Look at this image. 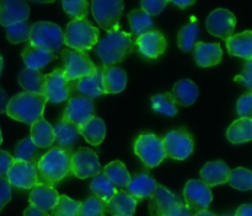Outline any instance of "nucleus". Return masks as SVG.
<instances>
[{
  "label": "nucleus",
  "instance_id": "1",
  "mask_svg": "<svg viewBox=\"0 0 252 216\" xmlns=\"http://www.w3.org/2000/svg\"><path fill=\"white\" fill-rule=\"evenodd\" d=\"M71 152L53 146L37 163L39 183L53 187L71 173Z\"/></svg>",
  "mask_w": 252,
  "mask_h": 216
},
{
  "label": "nucleus",
  "instance_id": "2",
  "mask_svg": "<svg viewBox=\"0 0 252 216\" xmlns=\"http://www.w3.org/2000/svg\"><path fill=\"white\" fill-rule=\"evenodd\" d=\"M134 48V41L130 33L125 31L108 32L96 44V54L103 66L115 65L127 58Z\"/></svg>",
  "mask_w": 252,
  "mask_h": 216
},
{
  "label": "nucleus",
  "instance_id": "3",
  "mask_svg": "<svg viewBox=\"0 0 252 216\" xmlns=\"http://www.w3.org/2000/svg\"><path fill=\"white\" fill-rule=\"evenodd\" d=\"M47 100L44 95L24 91L10 98L6 106V114L17 122L33 124L37 119L43 117Z\"/></svg>",
  "mask_w": 252,
  "mask_h": 216
},
{
  "label": "nucleus",
  "instance_id": "4",
  "mask_svg": "<svg viewBox=\"0 0 252 216\" xmlns=\"http://www.w3.org/2000/svg\"><path fill=\"white\" fill-rule=\"evenodd\" d=\"M64 33V43L71 49L80 52L90 51L100 41V31L86 19L73 20L68 24Z\"/></svg>",
  "mask_w": 252,
  "mask_h": 216
},
{
  "label": "nucleus",
  "instance_id": "5",
  "mask_svg": "<svg viewBox=\"0 0 252 216\" xmlns=\"http://www.w3.org/2000/svg\"><path fill=\"white\" fill-rule=\"evenodd\" d=\"M134 152L148 168L158 167L166 157L162 139L153 133H143L137 137Z\"/></svg>",
  "mask_w": 252,
  "mask_h": 216
},
{
  "label": "nucleus",
  "instance_id": "6",
  "mask_svg": "<svg viewBox=\"0 0 252 216\" xmlns=\"http://www.w3.org/2000/svg\"><path fill=\"white\" fill-rule=\"evenodd\" d=\"M29 43L53 53L61 49L62 44L64 43V33L57 24L38 21L31 26Z\"/></svg>",
  "mask_w": 252,
  "mask_h": 216
},
{
  "label": "nucleus",
  "instance_id": "7",
  "mask_svg": "<svg viewBox=\"0 0 252 216\" xmlns=\"http://www.w3.org/2000/svg\"><path fill=\"white\" fill-rule=\"evenodd\" d=\"M76 90V80L70 81L66 78L63 68L54 69L46 75L44 97L51 103H59L69 101Z\"/></svg>",
  "mask_w": 252,
  "mask_h": 216
},
{
  "label": "nucleus",
  "instance_id": "8",
  "mask_svg": "<svg viewBox=\"0 0 252 216\" xmlns=\"http://www.w3.org/2000/svg\"><path fill=\"white\" fill-rule=\"evenodd\" d=\"M91 12L101 28L107 32L118 31L123 12V0H93Z\"/></svg>",
  "mask_w": 252,
  "mask_h": 216
},
{
  "label": "nucleus",
  "instance_id": "9",
  "mask_svg": "<svg viewBox=\"0 0 252 216\" xmlns=\"http://www.w3.org/2000/svg\"><path fill=\"white\" fill-rule=\"evenodd\" d=\"M165 155L172 160H186L194 150L193 135L185 128L167 133L162 139Z\"/></svg>",
  "mask_w": 252,
  "mask_h": 216
},
{
  "label": "nucleus",
  "instance_id": "10",
  "mask_svg": "<svg viewBox=\"0 0 252 216\" xmlns=\"http://www.w3.org/2000/svg\"><path fill=\"white\" fill-rule=\"evenodd\" d=\"M61 59L63 61V70L70 81L79 80L95 70L96 65L91 61L85 52L65 48L61 52Z\"/></svg>",
  "mask_w": 252,
  "mask_h": 216
},
{
  "label": "nucleus",
  "instance_id": "11",
  "mask_svg": "<svg viewBox=\"0 0 252 216\" xmlns=\"http://www.w3.org/2000/svg\"><path fill=\"white\" fill-rule=\"evenodd\" d=\"M102 167L98 155L88 147H80L71 155V174L80 179L90 178L101 173Z\"/></svg>",
  "mask_w": 252,
  "mask_h": 216
},
{
  "label": "nucleus",
  "instance_id": "12",
  "mask_svg": "<svg viewBox=\"0 0 252 216\" xmlns=\"http://www.w3.org/2000/svg\"><path fill=\"white\" fill-rule=\"evenodd\" d=\"M184 199L185 205L193 214L201 210H207L213 199L211 187L203 181L191 179L185 184Z\"/></svg>",
  "mask_w": 252,
  "mask_h": 216
},
{
  "label": "nucleus",
  "instance_id": "13",
  "mask_svg": "<svg viewBox=\"0 0 252 216\" xmlns=\"http://www.w3.org/2000/svg\"><path fill=\"white\" fill-rule=\"evenodd\" d=\"M184 204V201L172 194L169 189L161 184H158V188L149 198L150 216H172Z\"/></svg>",
  "mask_w": 252,
  "mask_h": 216
},
{
  "label": "nucleus",
  "instance_id": "14",
  "mask_svg": "<svg viewBox=\"0 0 252 216\" xmlns=\"http://www.w3.org/2000/svg\"><path fill=\"white\" fill-rule=\"evenodd\" d=\"M6 178L9 183L16 188L32 189L39 183L37 164L21 160H14V163L7 172Z\"/></svg>",
  "mask_w": 252,
  "mask_h": 216
},
{
  "label": "nucleus",
  "instance_id": "15",
  "mask_svg": "<svg viewBox=\"0 0 252 216\" xmlns=\"http://www.w3.org/2000/svg\"><path fill=\"white\" fill-rule=\"evenodd\" d=\"M207 31L212 36L219 37L221 39H229L234 36L236 26V17L230 10L216 9L207 17Z\"/></svg>",
  "mask_w": 252,
  "mask_h": 216
},
{
  "label": "nucleus",
  "instance_id": "16",
  "mask_svg": "<svg viewBox=\"0 0 252 216\" xmlns=\"http://www.w3.org/2000/svg\"><path fill=\"white\" fill-rule=\"evenodd\" d=\"M94 115H95L94 101L84 96H75L69 100L61 118L66 122H70L76 127H80L89 119H91Z\"/></svg>",
  "mask_w": 252,
  "mask_h": 216
},
{
  "label": "nucleus",
  "instance_id": "17",
  "mask_svg": "<svg viewBox=\"0 0 252 216\" xmlns=\"http://www.w3.org/2000/svg\"><path fill=\"white\" fill-rule=\"evenodd\" d=\"M135 46L143 56L154 60V59L160 58L165 53L167 42L161 32L158 29H152V31L138 37L135 41Z\"/></svg>",
  "mask_w": 252,
  "mask_h": 216
},
{
  "label": "nucleus",
  "instance_id": "18",
  "mask_svg": "<svg viewBox=\"0 0 252 216\" xmlns=\"http://www.w3.org/2000/svg\"><path fill=\"white\" fill-rule=\"evenodd\" d=\"M29 15L30 7L26 0H0V24L2 26L26 21Z\"/></svg>",
  "mask_w": 252,
  "mask_h": 216
},
{
  "label": "nucleus",
  "instance_id": "19",
  "mask_svg": "<svg viewBox=\"0 0 252 216\" xmlns=\"http://www.w3.org/2000/svg\"><path fill=\"white\" fill-rule=\"evenodd\" d=\"M54 129V142L59 149L66 150V151L73 154L76 144L79 141V130L78 127L71 124L70 122H66L64 119H59L53 127Z\"/></svg>",
  "mask_w": 252,
  "mask_h": 216
},
{
  "label": "nucleus",
  "instance_id": "20",
  "mask_svg": "<svg viewBox=\"0 0 252 216\" xmlns=\"http://www.w3.org/2000/svg\"><path fill=\"white\" fill-rule=\"evenodd\" d=\"M76 91L88 98H97L105 95L102 83V66H96L89 75L76 80Z\"/></svg>",
  "mask_w": 252,
  "mask_h": 216
},
{
  "label": "nucleus",
  "instance_id": "21",
  "mask_svg": "<svg viewBox=\"0 0 252 216\" xmlns=\"http://www.w3.org/2000/svg\"><path fill=\"white\" fill-rule=\"evenodd\" d=\"M126 188L129 195L139 201L143 199H149L158 188V183L149 173L139 172L130 178L129 184Z\"/></svg>",
  "mask_w": 252,
  "mask_h": 216
},
{
  "label": "nucleus",
  "instance_id": "22",
  "mask_svg": "<svg viewBox=\"0 0 252 216\" xmlns=\"http://www.w3.org/2000/svg\"><path fill=\"white\" fill-rule=\"evenodd\" d=\"M194 60L201 68L218 65L223 59V49L219 43L197 42L194 46Z\"/></svg>",
  "mask_w": 252,
  "mask_h": 216
},
{
  "label": "nucleus",
  "instance_id": "23",
  "mask_svg": "<svg viewBox=\"0 0 252 216\" xmlns=\"http://www.w3.org/2000/svg\"><path fill=\"white\" fill-rule=\"evenodd\" d=\"M58 198L59 194L57 193V190L53 187L44 183H38L31 189L29 200L30 205H33L48 213L56 205Z\"/></svg>",
  "mask_w": 252,
  "mask_h": 216
},
{
  "label": "nucleus",
  "instance_id": "24",
  "mask_svg": "<svg viewBox=\"0 0 252 216\" xmlns=\"http://www.w3.org/2000/svg\"><path fill=\"white\" fill-rule=\"evenodd\" d=\"M231 169L224 161H211L204 164L201 169L202 181L209 187L219 186V184L228 183L229 177H230Z\"/></svg>",
  "mask_w": 252,
  "mask_h": 216
},
{
  "label": "nucleus",
  "instance_id": "25",
  "mask_svg": "<svg viewBox=\"0 0 252 216\" xmlns=\"http://www.w3.org/2000/svg\"><path fill=\"white\" fill-rule=\"evenodd\" d=\"M138 200L127 191H117L106 203V213L113 216H133L137 209Z\"/></svg>",
  "mask_w": 252,
  "mask_h": 216
},
{
  "label": "nucleus",
  "instance_id": "26",
  "mask_svg": "<svg viewBox=\"0 0 252 216\" xmlns=\"http://www.w3.org/2000/svg\"><path fill=\"white\" fill-rule=\"evenodd\" d=\"M22 60H24L26 68L34 69V70H41L44 66L48 65L51 61L57 59L52 52L47 49L41 48V47L32 46V44H26L21 53Z\"/></svg>",
  "mask_w": 252,
  "mask_h": 216
},
{
  "label": "nucleus",
  "instance_id": "27",
  "mask_svg": "<svg viewBox=\"0 0 252 216\" xmlns=\"http://www.w3.org/2000/svg\"><path fill=\"white\" fill-rule=\"evenodd\" d=\"M127 74L118 66L102 65V83L105 93H120L127 85Z\"/></svg>",
  "mask_w": 252,
  "mask_h": 216
},
{
  "label": "nucleus",
  "instance_id": "28",
  "mask_svg": "<svg viewBox=\"0 0 252 216\" xmlns=\"http://www.w3.org/2000/svg\"><path fill=\"white\" fill-rule=\"evenodd\" d=\"M226 48L230 55L244 60L252 59V31H244L226 39Z\"/></svg>",
  "mask_w": 252,
  "mask_h": 216
},
{
  "label": "nucleus",
  "instance_id": "29",
  "mask_svg": "<svg viewBox=\"0 0 252 216\" xmlns=\"http://www.w3.org/2000/svg\"><path fill=\"white\" fill-rule=\"evenodd\" d=\"M79 134L86 140L90 145L94 146H98L100 144H102V141L106 137V124L101 118L94 115L91 119H89L88 122L84 123L83 125L78 127Z\"/></svg>",
  "mask_w": 252,
  "mask_h": 216
},
{
  "label": "nucleus",
  "instance_id": "30",
  "mask_svg": "<svg viewBox=\"0 0 252 216\" xmlns=\"http://www.w3.org/2000/svg\"><path fill=\"white\" fill-rule=\"evenodd\" d=\"M171 93L174 96L176 105L187 107V106H191L196 102L199 95V90L198 86L192 80L182 79L175 83Z\"/></svg>",
  "mask_w": 252,
  "mask_h": 216
},
{
  "label": "nucleus",
  "instance_id": "31",
  "mask_svg": "<svg viewBox=\"0 0 252 216\" xmlns=\"http://www.w3.org/2000/svg\"><path fill=\"white\" fill-rule=\"evenodd\" d=\"M30 137L39 149H47L54 142V129L43 117L31 124Z\"/></svg>",
  "mask_w": 252,
  "mask_h": 216
},
{
  "label": "nucleus",
  "instance_id": "32",
  "mask_svg": "<svg viewBox=\"0 0 252 216\" xmlns=\"http://www.w3.org/2000/svg\"><path fill=\"white\" fill-rule=\"evenodd\" d=\"M19 83L27 92L44 95L46 87V75L39 70L25 68L19 75Z\"/></svg>",
  "mask_w": 252,
  "mask_h": 216
},
{
  "label": "nucleus",
  "instance_id": "33",
  "mask_svg": "<svg viewBox=\"0 0 252 216\" xmlns=\"http://www.w3.org/2000/svg\"><path fill=\"white\" fill-rule=\"evenodd\" d=\"M226 137L233 144H244L252 141V119L239 118L231 123L226 130Z\"/></svg>",
  "mask_w": 252,
  "mask_h": 216
},
{
  "label": "nucleus",
  "instance_id": "34",
  "mask_svg": "<svg viewBox=\"0 0 252 216\" xmlns=\"http://www.w3.org/2000/svg\"><path fill=\"white\" fill-rule=\"evenodd\" d=\"M42 157L41 149L34 142L32 141L31 137H25L20 140L14 150V159L21 160V161L31 162V163L37 164Z\"/></svg>",
  "mask_w": 252,
  "mask_h": 216
},
{
  "label": "nucleus",
  "instance_id": "35",
  "mask_svg": "<svg viewBox=\"0 0 252 216\" xmlns=\"http://www.w3.org/2000/svg\"><path fill=\"white\" fill-rule=\"evenodd\" d=\"M90 191L94 196L107 203L117 193V189H116L115 184L111 182V179H108V177L105 173H98L91 181Z\"/></svg>",
  "mask_w": 252,
  "mask_h": 216
},
{
  "label": "nucleus",
  "instance_id": "36",
  "mask_svg": "<svg viewBox=\"0 0 252 216\" xmlns=\"http://www.w3.org/2000/svg\"><path fill=\"white\" fill-rule=\"evenodd\" d=\"M199 25L196 19H192L191 22L182 27L177 34V44L182 52H191L198 42Z\"/></svg>",
  "mask_w": 252,
  "mask_h": 216
},
{
  "label": "nucleus",
  "instance_id": "37",
  "mask_svg": "<svg viewBox=\"0 0 252 216\" xmlns=\"http://www.w3.org/2000/svg\"><path fill=\"white\" fill-rule=\"evenodd\" d=\"M128 21H129L133 36H135L137 38L142 34L152 31L153 27H154L152 16L143 11L142 9L130 11L128 15Z\"/></svg>",
  "mask_w": 252,
  "mask_h": 216
},
{
  "label": "nucleus",
  "instance_id": "38",
  "mask_svg": "<svg viewBox=\"0 0 252 216\" xmlns=\"http://www.w3.org/2000/svg\"><path fill=\"white\" fill-rule=\"evenodd\" d=\"M103 173L108 177V179H111V182L116 187H122V188L127 187L129 184L130 178H132L128 169L126 168L123 162L120 161V160H116V161L108 163L103 168Z\"/></svg>",
  "mask_w": 252,
  "mask_h": 216
},
{
  "label": "nucleus",
  "instance_id": "39",
  "mask_svg": "<svg viewBox=\"0 0 252 216\" xmlns=\"http://www.w3.org/2000/svg\"><path fill=\"white\" fill-rule=\"evenodd\" d=\"M152 108L155 112L167 115V117H175L177 114V106L171 92L153 96Z\"/></svg>",
  "mask_w": 252,
  "mask_h": 216
},
{
  "label": "nucleus",
  "instance_id": "40",
  "mask_svg": "<svg viewBox=\"0 0 252 216\" xmlns=\"http://www.w3.org/2000/svg\"><path fill=\"white\" fill-rule=\"evenodd\" d=\"M228 183L233 188L239 190H251L252 189V172L250 169H246L244 167H238L233 169L229 177Z\"/></svg>",
  "mask_w": 252,
  "mask_h": 216
},
{
  "label": "nucleus",
  "instance_id": "41",
  "mask_svg": "<svg viewBox=\"0 0 252 216\" xmlns=\"http://www.w3.org/2000/svg\"><path fill=\"white\" fill-rule=\"evenodd\" d=\"M30 33H31V25L27 21L15 22L6 27V38L10 43H21V42H27L30 39Z\"/></svg>",
  "mask_w": 252,
  "mask_h": 216
},
{
  "label": "nucleus",
  "instance_id": "42",
  "mask_svg": "<svg viewBox=\"0 0 252 216\" xmlns=\"http://www.w3.org/2000/svg\"><path fill=\"white\" fill-rule=\"evenodd\" d=\"M78 216H106V203L96 196H89L81 201Z\"/></svg>",
  "mask_w": 252,
  "mask_h": 216
},
{
  "label": "nucleus",
  "instance_id": "43",
  "mask_svg": "<svg viewBox=\"0 0 252 216\" xmlns=\"http://www.w3.org/2000/svg\"><path fill=\"white\" fill-rule=\"evenodd\" d=\"M80 201L70 199L66 195H59L56 205L51 210V216H78Z\"/></svg>",
  "mask_w": 252,
  "mask_h": 216
},
{
  "label": "nucleus",
  "instance_id": "44",
  "mask_svg": "<svg viewBox=\"0 0 252 216\" xmlns=\"http://www.w3.org/2000/svg\"><path fill=\"white\" fill-rule=\"evenodd\" d=\"M62 5L64 11L74 20L86 19L88 16V0H62Z\"/></svg>",
  "mask_w": 252,
  "mask_h": 216
},
{
  "label": "nucleus",
  "instance_id": "45",
  "mask_svg": "<svg viewBox=\"0 0 252 216\" xmlns=\"http://www.w3.org/2000/svg\"><path fill=\"white\" fill-rule=\"evenodd\" d=\"M236 112L240 118H249L252 119V92L244 93L236 103Z\"/></svg>",
  "mask_w": 252,
  "mask_h": 216
},
{
  "label": "nucleus",
  "instance_id": "46",
  "mask_svg": "<svg viewBox=\"0 0 252 216\" xmlns=\"http://www.w3.org/2000/svg\"><path fill=\"white\" fill-rule=\"evenodd\" d=\"M169 2L170 0H142L140 5H142L143 11L147 12L150 16H155L162 12Z\"/></svg>",
  "mask_w": 252,
  "mask_h": 216
},
{
  "label": "nucleus",
  "instance_id": "47",
  "mask_svg": "<svg viewBox=\"0 0 252 216\" xmlns=\"http://www.w3.org/2000/svg\"><path fill=\"white\" fill-rule=\"evenodd\" d=\"M234 81L252 92V59L251 60H246L243 73L240 75H236L234 78Z\"/></svg>",
  "mask_w": 252,
  "mask_h": 216
},
{
  "label": "nucleus",
  "instance_id": "48",
  "mask_svg": "<svg viewBox=\"0 0 252 216\" xmlns=\"http://www.w3.org/2000/svg\"><path fill=\"white\" fill-rule=\"evenodd\" d=\"M11 200V184L6 177L0 176V213L9 201Z\"/></svg>",
  "mask_w": 252,
  "mask_h": 216
},
{
  "label": "nucleus",
  "instance_id": "49",
  "mask_svg": "<svg viewBox=\"0 0 252 216\" xmlns=\"http://www.w3.org/2000/svg\"><path fill=\"white\" fill-rule=\"evenodd\" d=\"M14 156L5 150H0V176L6 177L7 172L14 163Z\"/></svg>",
  "mask_w": 252,
  "mask_h": 216
},
{
  "label": "nucleus",
  "instance_id": "50",
  "mask_svg": "<svg viewBox=\"0 0 252 216\" xmlns=\"http://www.w3.org/2000/svg\"><path fill=\"white\" fill-rule=\"evenodd\" d=\"M24 216H51L47 211L41 210L33 205H29L24 211Z\"/></svg>",
  "mask_w": 252,
  "mask_h": 216
},
{
  "label": "nucleus",
  "instance_id": "51",
  "mask_svg": "<svg viewBox=\"0 0 252 216\" xmlns=\"http://www.w3.org/2000/svg\"><path fill=\"white\" fill-rule=\"evenodd\" d=\"M235 216H252V204H244L239 206L234 214Z\"/></svg>",
  "mask_w": 252,
  "mask_h": 216
},
{
  "label": "nucleus",
  "instance_id": "52",
  "mask_svg": "<svg viewBox=\"0 0 252 216\" xmlns=\"http://www.w3.org/2000/svg\"><path fill=\"white\" fill-rule=\"evenodd\" d=\"M7 103H9V97H7V93L5 92L4 88L0 86V114L4 112H6Z\"/></svg>",
  "mask_w": 252,
  "mask_h": 216
},
{
  "label": "nucleus",
  "instance_id": "53",
  "mask_svg": "<svg viewBox=\"0 0 252 216\" xmlns=\"http://www.w3.org/2000/svg\"><path fill=\"white\" fill-rule=\"evenodd\" d=\"M170 2H174L180 9H186V7L192 6L196 2V0H170Z\"/></svg>",
  "mask_w": 252,
  "mask_h": 216
},
{
  "label": "nucleus",
  "instance_id": "54",
  "mask_svg": "<svg viewBox=\"0 0 252 216\" xmlns=\"http://www.w3.org/2000/svg\"><path fill=\"white\" fill-rule=\"evenodd\" d=\"M172 216H193V213H192V211L184 204V205L181 206V209Z\"/></svg>",
  "mask_w": 252,
  "mask_h": 216
},
{
  "label": "nucleus",
  "instance_id": "55",
  "mask_svg": "<svg viewBox=\"0 0 252 216\" xmlns=\"http://www.w3.org/2000/svg\"><path fill=\"white\" fill-rule=\"evenodd\" d=\"M193 216H217V215L209 210H201L198 211V213L193 214Z\"/></svg>",
  "mask_w": 252,
  "mask_h": 216
},
{
  "label": "nucleus",
  "instance_id": "56",
  "mask_svg": "<svg viewBox=\"0 0 252 216\" xmlns=\"http://www.w3.org/2000/svg\"><path fill=\"white\" fill-rule=\"evenodd\" d=\"M31 2H39V4H51L54 2V0H29Z\"/></svg>",
  "mask_w": 252,
  "mask_h": 216
},
{
  "label": "nucleus",
  "instance_id": "57",
  "mask_svg": "<svg viewBox=\"0 0 252 216\" xmlns=\"http://www.w3.org/2000/svg\"><path fill=\"white\" fill-rule=\"evenodd\" d=\"M2 66H4V60H2V56L0 55V74H1Z\"/></svg>",
  "mask_w": 252,
  "mask_h": 216
},
{
  "label": "nucleus",
  "instance_id": "58",
  "mask_svg": "<svg viewBox=\"0 0 252 216\" xmlns=\"http://www.w3.org/2000/svg\"><path fill=\"white\" fill-rule=\"evenodd\" d=\"M2 144V134H1V130H0V145Z\"/></svg>",
  "mask_w": 252,
  "mask_h": 216
},
{
  "label": "nucleus",
  "instance_id": "59",
  "mask_svg": "<svg viewBox=\"0 0 252 216\" xmlns=\"http://www.w3.org/2000/svg\"><path fill=\"white\" fill-rule=\"evenodd\" d=\"M221 216H235L234 214H225V215H221Z\"/></svg>",
  "mask_w": 252,
  "mask_h": 216
}]
</instances>
